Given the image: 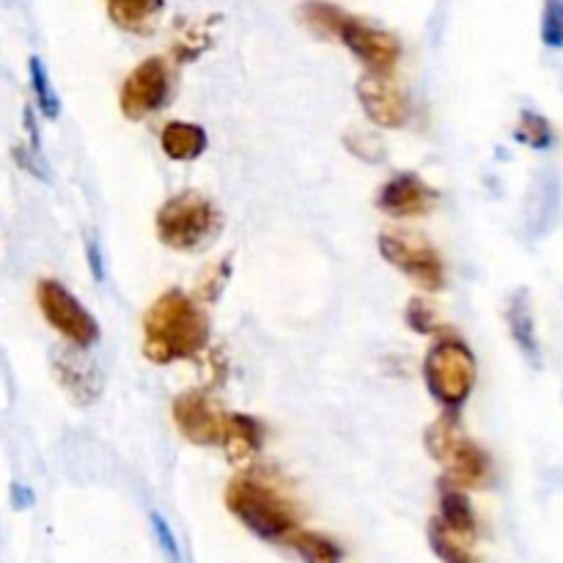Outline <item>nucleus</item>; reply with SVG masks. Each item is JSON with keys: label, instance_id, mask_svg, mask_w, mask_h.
Segmentation results:
<instances>
[{"label": "nucleus", "instance_id": "1", "mask_svg": "<svg viewBox=\"0 0 563 563\" xmlns=\"http://www.w3.org/2000/svg\"><path fill=\"white\" fill-rule=\"evenodd\" d=\"M212 324L201 302L179 289H170L154 300L143 317V355L157 366L187 361L207 350Z\"/></svg>", "mask_w": 563, "mask_h": 563}, {"label": "nucleus", "instance_id": "2", "mask_svg": "<svg viewBox=\"0 0 563 563\" xmlns=\"http://www.w3.org/2000/svg\"><path fill=\"white\" fill-rule=\"evenodd\" d=\"M300 22L313 36L339 38L366 66L368 75H390L401 58V44L394 33L368 25L328 0H306L300 5Z\"/></svg>", "mask_w": 563, "mask_h": 563}, {"label": "nucleus", "instance_id": "3", "mask_svg": "<svg viewBox=\"0 0 563 563\" xmlns=\"http://www.w3.org/2000/svg\"><path fill=\"white\" fill-rule=\"evenodd\" d=\"M225 506L251 533L264 542H289L297 528V509L284 489L262 476H236L225 487Z\"/></svg>", "mask_w": 563, "mask_h": 563}, {"label": "nucleus", "instance_id": "4", "mask_svg": "<svg viewBox=\"0 0 563 563\" xmlns=\"http://www.w3.org/2000/svg\"><path fill=\"white\" fill-rule=\"evenodd\" d=\"M154 229L165 247L196 253L218 240L223 229V212L201 192H181L159 207Z\"/></svg>", "mask_w": 563, "mask_h": 563}, {"label": "nucleus", "instance_id": "5", "mask_svg": "<svg viewBox=\"0 0 563 563\" xmlns=\"http://www.w3.org/2000/svg\"><path fill=\"white\" fill-rule=\"evenodd\" d=\"M427 451L445 467V484L456 489L482 487L489 478V460L465 432L456 412L445 410L427 429Z\"/></svg>", "mask_w": 563, "mask_h": 563}, {"label": "nucleus", "instance_id": "6", "mask_svg": "<svg viewBox=\"0 0 563 563\" xmlns=\"http://www.w3.org/2000/svg\"><path fill=\"white\" fill-rule=\"evenodd\" d=\"M476 357L462 341L443 339L429 350L423 361V379L427 388L445 410L456 412L476 388Z\"/></svg>", "mask_w": 563, "mask_h": 563}, {"label": "nucleus", "instance_id": "7", "mask_svg": "<svg viewBox=\"0 0 563 563\" xmlns=\"http://www.w3.org/2000/svg\"><path fill=\"white\" fill-rule=\"evenodd\" d=\"M379 253L423 291H438L445 286L443 256L427 236L410 231H385L379 234Z\"/></svg>", "mask_w": 563, "mask_h": 563}, {"label": "nucleus", "instance_id": "8", "mask_svg": "<svg viewBox=\"0 0 563 563\" xmlns=\"http://www.w3.org/2000/svg\"><path fill=\"white\" fill-rule=\"evenodd\" d=\"M36 302L42 317L53 330H58L71 346L77 350H91L99 341V324L91 313L82 308V302L58 280H38Z\"/></svg>", "mask_w": 563, "mask_h": 563}, {"label": "nucleus", "instance_id": "9", "mask_svg": "<svg viewBox=\"0 0 563 563\" xmlns=\"http://www.w3.org/2000/svg\"><path fill=\"white\" fill-rule=\"evenodd\" d=\"M170 91H174V77H170V66L165 64V58L141 60L121 86V113L130 121L159 113L170 102Z\"/></svg>", "mask_w": 563, "mask_h": 563}, {"label": "nucleus", "instance_id": "10", "mask_svg": "<svg viewBox=\"0 0 563 563\" xmlns=\"http://www.w3.org/2000/svg\"><path fill=\"white\" fill-rule=\"evenodd\" d=\"M176 429L196 445H223L225 438V416L214 399L203 390H185L170 405Z\"/></svg>", "mask_w": 563, "mask_h": 563}, {"label": "nucleus", "instance_id": "11", "mask_svg": "<svg viewBox=\"0 0 563 563\" xmlns=\"http://www.w3.org/2000/svg\"><path fill=\"white\" fill-rule=\"evenodd\" d=\"M357 99L372 124L399 130L410 121V97L388 75H363L357 80Z\"/></svg>", "mask_w": 563, "mask_h": 563}, {"label": "nucleus", "instance_id": "12", "mask_svg": "<svg viewBox=\"0 0 563 563\" xmlns=\"http://www.w3.org/2000/svg\"><path fill=\"white\" fill-rule=\"evenodd\" d=\"M53 377L58 379L60 390L75 401L77 407H88L102 396V372L97 363L86 355V350L53 352Z\"/></svg>", "mask_w": 563, "mask_h": 563}, {"label": "nucleus", "instance_id": "13", "mask_svg": "<svg viewBox=\"0 0 563 563\" xmlns=\"http://www.w3.org/2000/svg\"><path fill=\"white\" fill-rule=\"evenodd\" d=\"M440 201V192L429 187L421 176L399 174L385 181L383 190L377 192V209L388 218H423L432 212Z\"/></svg>", "mask_w": 563, "mask_h": 563}, {"label": "nucleus", "instance_id": "14", "mask_svg": "<svg viewBox=\"0 0 563 563\" xmlns=\"http://www.w3.org/2000/svg\"><path fill=\"white\" fill-rule=\"evenodd\" d=\"M506 324H509V333L515 339L517 350L522 352L531 366H542V350H539V335H537V322H533L531 311V297L526 289H517L509 297V306H506Z\"/></svg>", "mask_w": 563, "mask_h": 563}, {"label": "nucleus", "instance_id": "15", "mask_svg": "<svg viewBox=\"0 0 563 563\" xmlns=\"http://www.w3.org/2000/svg\"><path fill=\"white\" fill-rule=\"evenodd\" d=\"M440 526L456 537L460 542L471 544L478 537V522L476 511H473L471 500H467L465 489H456L445 484L443 493H440Z\"/></svg>", "mask_w": 563, "mask_h": 563}, {"label": "nucleus", "instance_id": "16", "mask_svg": "<svg viewBox=\"0 0 563 563\" xmlns=\"http://www.w3.org/2000/svg\"><path fill=\"white\" fill-rule=\"evenodd\" d=\"M165 11V0H108V14L115 27L135 36H148Z\"/></svg>", "mask_w": 563, "mask_h": 563}, {"label": "nucleus", "instance_id": "17", "mask_svg": "<svg viewBox=\"0 0 563 563\" xmlns=\"http://www.w3.org/2000/svg\"><path fill=\"white\" fill-rule=\"evenodd\" d=\"M264 429L262 423L253 416L245 412H234L225 421V438H223V451L231 462H247L262 451Z\"/></svg>", "mask_w": 563, "mask_h": 563}, {"label": "nucleus", "instance_id": "18", "mask_svg": "<svg viewBox=\"0 0 563 563\" xmlns=\"http://www.w3.org/2000/svg\"><path fill=\"white\" fill-rule=\"evenodd\" d=\"M207 132L203 126L190 124V121H170L159 132V146L168 154L170 159H179V163H190V159L201 157L207 152Z\"/></svg>", "mask_w": 563, "mask_h": 563}, {"label": "nucleus", "instance_id": "19", "mask_svg": "<svg viewBox=\"0 0 563 563\" xmlns=\"http://www.w3.org/2000/svg\"><path fill=\"white\" fill-rule=\"evenodd\" d=\"M291 550L300 555L306 563H341L344 561V550L328 539L324 533L317 531H295L289 537Z\"/></svg>", "mask_w": 563, "mask_h": 563}, {"label": "nucleus", "instance_id": "20", "mask_svg": "<svg viewBox=\"0 0 563 563\" xmlns=\"http://www.w3.org/2000/svg\"><path fill=\"white\" fill-rule=\"evenodd\" d=\"M27 75H31L33 97H36V104L38 110H42V115H47V119H58L60 99L58 93H55L53 80H49L47 66H44V60L38 58V55H31V60H27Z\"/></svg>", "mask_w": 563, "mask_h": 563}, {"label": "nucleus", "instance_id": "21", "mask_svg": "<svg viewBox=\"0 0 563 563\" xmlns=\"http://www.w3.org/2000/svg\"><path fill=\"white\" fill-rule=\"evenodd\" d=\"M515 137L522 146L542 152V148L553 146V126H550V121L544 119L542 113H537V110H522L520 121H517L515 126Z\"/></svg>", "mask_w": 563, "mask_h": 563}, {"label": "nucleus", "instance_id": "22", "mask_svg": "<svg viewBox=\"0 0 563 563\" xmlns=\"http://www.w3.org/2000/svg\"><path fill=\"white\" fill-rule=\"evenodd\" d=\"M231 275V262L229 256L223 258V262L212 264V267H207L201 273V278H198V286H196V300L198 302H214L220 297V291H223L225 280H229Z\"/></svg>", "mask_w": 563, "mask_h": 563}, {"label": "nucleus", "instance_id": "23", "mask_svg": "<svg viewBox=\"0 0 563 563\" xmlns=\"http://www.w3.org/2000/svg\"><path fill=\"white\" fill-rule=\"evenodd\" d=\"M542 42L544 47H563V0H544Z\"/></svg>", "mask_w": 563, "mask_h": 563}, {"label": "nucleus", "instance_id": "24", "mask_svg": "<svg viewBox=\"0 0 563 563\" xmlns=\"http://www.w3.org/2000/svg\"><path fill=\"white\" fill-rule=\"evenodd\" d=\"M209 44V33L201 25H190L174 44V55L179 60H192L201 55V49Z\"/></svg>", "mask_w": 563, "mask_h": 563}, {"label": "nucleus", "instance_id": "25", "mask_svg": "<svg viewBox=\"0 0 563 563\" xmlns=\"http://www.w3.org/2000/svg\"><path fill=\"white\" fill-rule=\"evenodd\" d=\"M407 324L418 333H434L438 330V313L427 300H410L407 308Z\"/></svg>", "mask_w": 563, "mask_h": 563}, {"label": "nucleus", "instance_id": "26", "mask_svg": "<svg viewBox=\"0 0 563 563\" xmlns=\"http://www.w3.org/2000/svg\"><path fill=\"white\" fill-rule=\"evenodd\" d=\"M346 146H350L352 154H357V157L368 159V163H379V159L385 157L383 143H379L377 137L366 135V132H355V135L346 137Z\"/></svg>", "mask_w": 563, "mask_h": 563}, {"label": "nucleus", "instance_id": "27", "mask_svg": "<svg viewBox=\"0 0 563 563\" xmlns=\"http://www.w3.org/2000/svg\"><path fill=\"white\" fill-rule=\"evenodd\" d=\"M152 528H154V533H157V542H159V548H163V553L168 555V561L181 563L179 542H176L174 531H170V526L165 522V517L157 515V511H152Z\"/></svg>", "mask_w": 563, "mask_h": 563}, {"label": "nucleus", "instance_id": "28", "mask_svg": "<svg viewBox=\"0 0 563 563\" xmlns=\"http://www.w3.org/2000/svg\"><path fill=\"white\" fill-rule=\"evenodd\" d=\"M86 258H88V267H91V275L93 280H104V258H102V247H99V242L88 240L86 242Z\"/></svg>", "mask_w": 563, "mask_h": 563}, {"label": "nucleus", "instance_id": "29", "mask_svg": "<svg viewBox=\"0 0 563 563\" xmlns=\"http://www.w3.org/2000/svg\"><path fill=\"white\" fill-rule=\"evenodd\" d=\"M33 493L31 487H25V484H11V506L14 509H31L33 506Z\"/></svg>", "mask_w": 563, "mask_h": 563}, {"label": "nucleus", "instance_id": "30", "mask_svg": "<svg viewBox=\"0 0 563 563\" xmlns=\"http://www.w3.org/2000/svg\"><path fill=\"white\" fill-rule=\"evenodd\" d=\"M467 563H473V561H467Z\"/></svg>", "mask_w": 563, "mask_h": 563}]
</instances>
